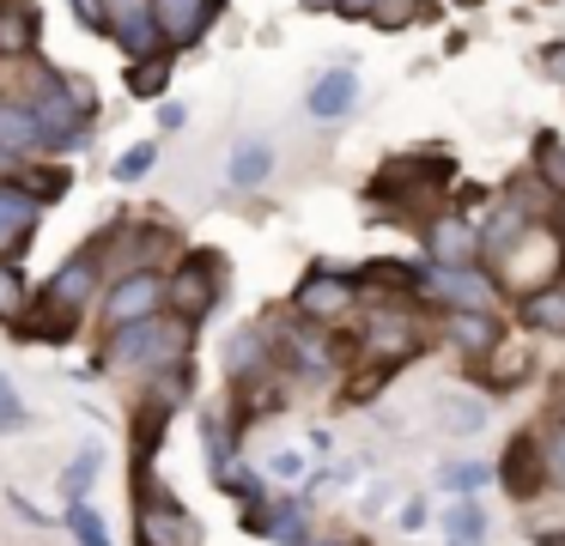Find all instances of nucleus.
<instances>
[{"instance_id":"obj_1","label":"nucleus","mask_w":565,"mask_h":546,"mask_svg":"<svg viewBox=\"0 0 565 546\" xmlns=\"http://www.w3.org/2000/svg\"><path fill=\"white\" fill-rule=\"evenodd\" d=\"M189 352V322H164V315H147V322H128L110 334L104 346V364L110 371H171L177 358Z\"/></svg>"},{"instance_id":"obj_2","label":"nucleus","mask_w":565,"mask_h":546,"mask_svg":"<svg viewBox=\"0 0 565 546\" xmlns=\"http://www.w3.org/2000/svg\"><path fill=\"white\" fill-rule=\"evenodd\" d=\"M559 261H565V237H559V231H553V225H529L523 237L499 255V279L511 291H523V298H535V291L553 286Z\"/></svg>"},{"instance_id":"obj_3","label":"nucleus","mask_w":565,"mask_h":546,"mask_svg":"<svg viewBox=\"0 0 565 546\" xmlns=\"http://www.w3.org/2000/svg\"><path fill=\"white\" fill-rule=\"evenodd\" d=\"M164 298L177 303V315H183V322L207 315L213 303H220V267H213V255H195V261L177 267V274L164 279Z\"/></svg>"},{"instance_id":"obj_4","label":"nucleus","mask_w":565,"mask_h":546,"mask_svg":"<svg viewBox=\"0 0 565 546\" xmlns=\"http://www.w3.org/2000/svg\"><path fill=\"white\" fill-rule=\"evenodd\" d=\"M86 291H92V255H74V261H67L62 274L50 279V291H43V310H50L43 334L62 340V334H67V322H74V310L86 303Z\"/></svg>"},{"instance_id":"obj_5","label":"nucleus","mask_w":565,"mask_h":546,"mask_svg":"<svg viewBox=\"0 0 565 546\" xmlns=\"http://www.w3.org/2000/svg\"><path fill=\"white\" fill-rule=\"evenodd\" d=\"M426 255H431V267H468L480 255V231L462 213H438L426 225Z\"/></svg>"},{"instance_id":"obj_6","label":"nucleus","mask_w":565,"mask_h":546,"mask_svg":"<svg viewBox=\"0 0 565 546\" xmlns=\"http://www.w3.org/2000/svg\"><path fill=\"white\" fill-rule=\"evenodd\" d=\"M292 310L305 315V322H334V315H347L353 310V279H341V274H310L305 286L292 291Z\"/></svg>"},{"instance_id":"obj_7","label":"nucleus","mask_w":565,"mask_h":546,"mask_svg":"<svg viewBox=\"0 0 565 546\" xmlns=\"http://www.w3.org/2000/svg\"><path fill=\"white\" fill-rule=\"evenodd\" d=\"M159 303H164V279L140 267V274H128L122 286L110 291V303H104V315H110V328H128V322H147V315L159 310Z\"/></svg>"},{"instance_id":"obj_8","label":"nucleus","mask_w":565,"mask_h":546,"mask_svg":"<svg viewBox=\"0 0 565 546\" xmlns=\"http://www.w3.org/2000/svg\"><path fill=\"white\" fill-rule=\"evenodd\" d=\"M38 231V194H25L19 182H0V261Z\"/></svg>"},{"instance_id":"obj_9","label":"nucleus","mask_w":565,"mask_h":546,"mask_svg":"<svg viewBox=\"0 0 565 546\" xmlns=\"http://www.w3.org/2000/svg\"><path fill=\"white\" fill-rule=\"evenodd\" d=\"M38 146H50L38 109L31 104H0V164H7V158H31Z\"/></svg>"},{"instance_id":"obj_10","label":"nucleus","mask_w":565,"mask_h":546,"mask_svg":"<svg viewBox=\"0 0 565 546\" xmlns=\"http://www.w3.org/2000/svg\"><path fill=\"white\" fill-rule=\"evenodd\" d=\"M152 19H159L164 43H195L213 24V0H152Z\"/></svg>"},{"instance_id":"obj_11","label":"nucleus","mask_w":565,"mask_h":546,"mask_svg":"<svg viewBox=\"0 0 565 546\" xmlns=\"http://www.w3.org/2000/svg\"><path fill=\"white\" fill-rule=\"evenodd\" d=\"M359 97V73L353 67H329L317 85H310V116L317 121H341Z\"/></svg>"},{"instance_id":"obj_12","label":"nucleus","mask_w":565,"mask_h":546,"mask_svg":"<svg viewBox=\"0 0 565 546\" xmlns=\"http://www.w3.org/2000/svg\"><path fill=\"white\" fill-rule=\"evenodd\" d=\"M38 49V7L31 0H0V61H19Z\"/></svg>"},{"instance_id":"obj_13","label":"nucleus","mask_w":565,"mask_h":546,"mask_svg":"<svg viewBox=\"0 0 565 546\" xmlns=\"http://www.w3.org/2000/svg\"><path fill=\"white\" fill-rule=\"evenodd\" d=\"M431 286H438L456 310H487V298H492V286L475 267H431Z\"/></svg>"},{"instance_id":"obj_14","label":"nucleus","mask_w":565,"mask_h":546,"mask_svg":"<svg viewBox=\"0 0 565 546\" xmlns=\"http://www.w3.org/2000/svg\"><path fill=\"white\" fill-rule=\"evenodd\" d=\"M268 170H274V146L268 140H237L225 182H232V189H262V182H268Z\"/></svg>"},{"instance_id":"obj_15","label":"nucleus","mask_w":565,"mask_h":546,"mask_svg":"<svg viewBox=\"0 0 565 546\" xmlns=\"http://www.w3.org/2000/svg\"><path fill=\"white\" fill-rule=\"evenodd\" d=\"M450 340L468 352V358H480V352L499 346V322H492L487 310H456L450 315Z\"/></svg>"},{"instance_id":"obj_16","label":"nucleus","mask_w":565,"mask_h":546,"mask_svg":"<svg viewBox=\"0 0 565 546\" xmlns=\"http://www.w3.org/2000/svg\"><path fill=\"white\" fill-rule=\"evenodd\" d=\"M499 480L511 485L516 497H529L541 485V456H535V443H529V437H516L511 449H504V468H499Z\"/></svg>"},{"instance_id":"obj_17","label":"nucleus","mask_w":565,"mask_h":546,"mask_svg":"<svg viewBox=\"0 0 565 546\" xmlns=\"http://www.w3.org/2000/svg\"><path fill=\"white\" fill-rule=\"evenodd\" d=\"M431 419H438L444 437H475L480 425H487V407H480V400H462V395H438V413H431Z\"/></svg>"},{"instance_id":"obj_18","label":"nucleus","mask_w":565,"mask_h":546,"mask_svg":"<svg viewBox=\"0 0 565 546\" xmlns=\"http://www.w3.org/2000/svg\"><path fill=\"white\" fill-rule=\"evenodd\" d=\"M140 534H147V546H177V540H195V522L189 516H177V510H164V504H152L147 516H140Z\"/></svg>"},{"instance_id":"obj_19","label":"nucleus","mask_w":565,"mask_h":546,"mask_svg":"<svg viewBox=\"0 0 565 546\" xmlns=\"http://www.w3.org/2000/svg\"><path fill=\"white\" fill-rule=\"evenodd\" d=\"M523 322L541 328V334H565V291H535V298L523 303Z\"/></svg>"},{"instance_id":"obj_20","label":"nucleus","mask_w":565,"mask_h":546,"mask_svg":"<svg viewBox=\"0 0 565 546\" xmlns=\"http://www.w3.org/2000/svg\"><path fill=\"white\" fill-rule=\"evenodd\" d=\"M31 310V286L19 274V261H0V322H19Z\"/></svg>"},{"instance_id":"obj_21","label":"nucleus","mask_w":565,"mask_h":546,"mask_svg":"<svg viewBox=\"0 0 565 546\" xmlns=\"http://www.w3.org/2000/svg\"><path fill=\"white\" fill-rule=\"evenodd\" d=\"M98 468H104V456H98V449H86V456H79L74 468L62 473V497H67V504H86V492H92V480H98Z\"/></svg>"},{"instance_id":"obj_22","label":"nucleus","mask_w":565,"mask_h":546,"mask_svg":"<svg viewBox=\"0 0 565 546\" xmlns=\"http://www.w3.org/2000/svg\"><path fill=\"white\" fill-rule=\"evenodd\" d=\"M487 534V510L480 504H450V546H475Z\"/></svg>"},{"instance_id":"obj_23","label":"nucleus","mask_w":565,"mask_h":546,"mask_svg":"<svg viewBox=\"0 0 565 546\" xmlns=\"http://www.w3.org/2000/svg\"><path fill=\"white\" fill-rule=\"evenodd\" d=\"M67 528H74L79 546H110V534H104V522L92 504H67Z\"/></svg>"},{"instance_id":"obj_24","label":"nucleus","mask_w":565,"mask_h":546,"mask_svg":"<svg viewBox=\"0 0 565 546\" xmlns=\"http://www.w3.org/2000/svg\"><path fill=\"white\" fill-rule=\"evenodd\" d=\"M152 158H159V146H152V140H140V146H128V152L122 158H116V182H140V176H147V170H152Z\"/></svg>"},{"instance_id":"obj_25","label":"nucleus","mask_w":565,"mask_h":546,"mask_svg":"<svg viewBox=\"0 0 565 546\" xmlns=\"http://www.w3.org/2000/svg\"><path fill=\"white\" fill-rule=\"evenodd\" d=\"M128 92H135V97H159V92H164V61H159V55L135 61V73H128Z\"/></svg>"},{"instance_id":"obj_26","label":"nucleus","mask_w":565,"mask_h":546,"mask_svg":"<svg viewBox=\"0 0 565 546\" xmlns=\"http://www.w3.org/2000/svg\"><path fill=\"white\" fill-rule=\"evenodd\" d=\"M419 12H426L419 0H377V7H371V19H377L383 31H402V24H414Z\"/></svg>"},{"instance_id":"obj_27","label":"nucleus","mask_w":565,"mask_h":546,"mask_svg":"<svg viewBox=\"0 0 565 546\" xmlns=\"http://www.w3.org/2000/svg\"><path fill=\"white\" fill-rule=\"evenodd\" d=\"M487 480H492L487 461H450V468H444V485H456V492H475V485H487Z\"/></svg>"},{"instance_id":"obj_28","label":"nucleus","mask_w":565,"mask_h":546,"mask_svg":"<svg viewBox=\"0 0 565 546\" xmlns=\"http://www.w3.org/2000/svg\"><path fill=\"white\" fill-rule=\"evenodd\" d=\"M25 419H31V413L19 407V388H13V376H0V431H25Z\"/></svg>"},{"instance_id":"obj_29","label":"nucleus","mask_w":565,"mask_h":546,"mask_svg":"<svg viewBox=\"0 0 565 546\" xmlns=\"http://www.w3.org/2000/svg\"><path fill=\"white\" fill-rule=\"evenodd\" d=\"M286 346L298 352L305 371H322V364H329V340H317V334H286Z\"/></svg>"},{"instance_id":"obj_30","label":"nucleus","mask_w":565,"mask_h":546,"mask_svg":"<svg viewBox=\"0 0 565 546\" xmlns=\"http://www.w3.org/2000/svg\"><path fill=\"white\" fill-rule=\"evenodd\" d=\"M256 528H268L274 540H286V546H298V510H274V516H262Z\"/></svg>"},{"instance_id":"obj_31","label":"nucleus","mask_w":565,"mask_h":546,"mask_svg":"<svg viewBox=\"0 0 565 546\" xmlns=\"http://www.w3.org/2000/svg\"><path fill=\"white\" fill-rule=\"evenodd\" d=\"M74 12H79L86 31H110V7H104V0H74Z\"/></svg>"},{"instance_id":"obj_32","label":"nucleus","mask_w":565,"mask_h":546,"mask_svg":"<svg viewBox=\"0 0 565 546\" xmlns=\"http://www.w3.org/2000/svg\"><path fill=\"white\" fill-rule=\"evenodd\" d=\"M274 473H286V480H298V473H305V456H298V449H280V456H274Z\"/></svg>"},{"instance_id":"obj_33","label":"nucleus","mask_w":565,"mask_h":546,"mask_svg":"<svg viewBox=\"0 0 565 546\" xmlns=\"http://www.w3.org/2000/svg\"><path fill=\"white\" fill-rule=\"evenodd\" d=\"M183 121H189L183 104H164V109H159V128H183Z\"/></svg>"},{"instance_id":"obj_34","label":"nucleus","mask_w":565,"mask_h":546,"mask_svg":"<svg viewBox=\"0 0 565 546\" xmlns=\"http://www.w3.org/2000/svg\"><path fill=\"white\" fill-rule=\"evenodd\" d=\"M547 468L565 480V425H559V437H553V456H547Z\"/></svg>"},{"instance_id":"obj_35","label":"nucleus","mask_w":565,"mask_h":546,"mask_svg":"<svg viewBox=\"0 0 565 546\" xmlns=\"http://www.w3.org/2000/svg\"><path fill=\"white\" fill-rule=\"evenodd\" d=\"M547 182H553V189H565V152H547Z\"/></svg>"},{"instance_id":"obj_36","label":"nucleus","mask_w":565,"mask_h":546,"mask_svg":"<svg viewBox=\"0 0 565 546\" xmlns=\"http://www.w3.org/2000/svg\"><path fill=\"white\" fill-rule=\"evenodd\" d=\"M371 7H377V0H341L347 19H371Z\"/></svg>"},{"instance_id":"obj_37","label":"nucleus","mask_w":565,"mask_h":546,"mask_svg":"<svg viewBox=\"0 0 565 546\" xmlns=\"http://www.w3.org/2000/svg\"><path fill=\"white\" fill-rule=\"evenodd\" d=\"M402 528H426V504H407L402 510Z\"/></svg>"},{"instance_id":"obj_38","label":"nucleus","mask_w":565,"mask_h":546,"mask_svg":"<svg viewBox=\"0 0 565 546\" xmlns=\"http://www.w3.org/2000/svg\"><path fill=\"white\" fill-rule=\"evenodd\" d=\"M310 12H341V0H305Z\"/></svg>"},{"instance_id":"obj_39","label":"nucleus","mask_w":565,"mask_h":546,"mask_svg":"<svg viewBox=\"0 0 565 546\" xmlns=\"http://www.w3.org/2000/svg\"><path fill=\"white\" fill-rule=\"evenodd\" d=\"M462 7H480V0H462Z\"/></svg>"}]
</instances>
